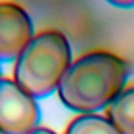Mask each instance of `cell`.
Wrapping results in <instances>:
<instances>
[{"label": "cell", "instance_id": "cell-1", "mask_svg": "<svg viewBox=\"0 0 134 134\" xmlns=\"http://www.w3.org/2000/svg\"><path fill=\"white\" fill-rule=\"evenodd\" d=\"M128 63L106 50H94L73 59L58 87L67 109L78 114H98L126 87Z\"/></svg>", "mask_w": 134, "mask_h": 134}, {"label": "cell", "instance_id": "cell-2", "mask_svg": "<svg viewBox=\"0 0 134 134\" xmlns=\"http://www.w3.org/2000/svg\"><path fill=\"white\" fill-rule=\"evenodd\" d=\"M72 61L66 34L59 30H44L34 34L14 61L13 80L33 98H45L58 91Z\"/></svg>", "mask_w": 134, "mask_h": 134}, {"label": "cell", "instance_id": "cell-3", "mask_svg": "<svg viewBox=\"0 0 134 134\" xmlns=\"http://www.w3.org/2000/svg\"><path fill=\"white\" fill-rule=\"evenodd\" d=\"M41 109L36 98L25 92L13 78L0 76V131L28 134L39 126Z\"/></svg>", "mask_w": 134, "mask_h": 134}, {"label": "cell", "instance_id": "cell-4", "mask_svg": "<svg viewBox=\"0 0 134 134\" xmlns=\"http://www.w3.org/2000/svg\"><path fill=\"white\" fill-rule=\"evenodd\" d=\"M34 34L33 20L24 6L0 5V64L14 63Z\"/></svg>", "mask_w": 134, "mask_h": 134}, {"label": "cell", "instance_id": "cell-5", "mask_svg": "<svg viewBox=\"0 0 134 134\" xmlns=\"http://www.w3.org/2000/svg\"><path fill=\"white\" fill-rule=\"evenodd\" d=\"M104 112L122 134H134V84L126 86Z\"/></svg>", "mask_w": 134, "mask_h": 134}, {"label": "cell", "instance_id": "cell-6", "mask_svg": "<svg viewBox=\"0 0 134 134\" xmlns=\"http://www.w3.org/2000/svg\"><path fill=\"white\" fill-rule=\"evenodd\" d=\"M64 134H122L112 122L100 114H80L70 120Z\"/></svg>", "mask_w": 134, "mask_h": 134}, {"label": "cell", "instance_id": "cell-7", "mask_svg": "<svg viewBox=\"0 0 134 134\" xmlns=\"http://www.w3.org/2000/svg\"><path fill=\"white\" fill-rule=\"evenodd\" d=\"M106 2L117 8H134V0H106Z\"/></svg>", "mask_w": 134, "mask_h": 134}, {"label": "cell", "instance_id": "cell-8", "mask_svg": "<svg viewBox=\"0 0 134 134\" xmlns=\"http://www.w3.org/2000/svg\"><path fill=\"white\" fill-rule=\"evenodd\" d=\"M28 134H56L53 130H50V128H45V126H37V128H34L31 130Z\"/></svg>", "mask_w": 134, "mask_h": 134}, {"label": "cell", "instance_id": "cell-9", "mask_svg": "<svg viewBox=\"0 0 134 134\" xmlns=\"http://www.w3.org/2000/svg\"><path fill=\"white\" fill-rule=\"evenodd\" d=\"M28 0H0V5H19V6H24L27 5Z\"/></svg>", "mask_w": 134, "mask_h": 134}, {"label": "cell", "instance_id": "cell-10", "mask_svg": "<svg viewBox=\"0 0 134 134\" xmlns=\"http://www.w3.org/2000/svg\"><path fill=\"white\" fill-rule=\"evenodd\" d=\"M0 134H6V133H3V131H0Z\"/></svg>", "mask_w": 134, "mask_h": 134}, {"label": "cell", "instance_id": "cell-11", "mask_svg": "<svg viewBox=\"0 0 134 134\" xmlns=\"http://www.w3.org/2000/svg\"><path fill=\"white\" fill-rule=\"evenodd\" d=\"M0 76H2V69H0Z\"/></svg>", "mask_w": 134, "mask_h": 134}]
</instances>
